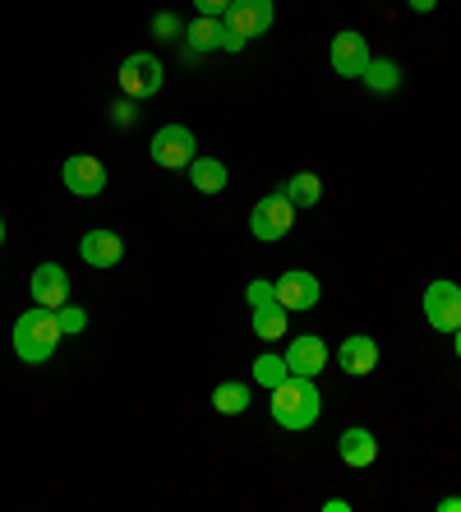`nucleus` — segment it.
I'll return each mask as SVG.
<instances>
[{
    "label": "nucleus",
    "mask_w": 461,
    "mask_h": 512,
    "mask_svg": "<svg viewBox=\"0 0 461 512\" xmlns=\"http://www.w3.org/2000/svg\"><path fill=\"white\" fill-rule=\"evenodd\" d=\"M14 356L24 360V365H47L51 356H56V346H60V319L56 310H47V305H33L28 314H19L14 319Z\"/></svg>",
    "instance_id": "nucleus-1"
},
{
    "label": "nucleus",
    "mask_w": 461,
    "mask_h": 512,
    "mask_svg": "<svg viewBox=\"0 0 461 512\" xmlns=\"http://www.w3.org/2000/svg\"><path fill=\"white\" fill-rule=\"evenodd\" d=\"M319 416H323V393L314 379L291 374L286 383L272 388V420L282 429H309V425H319Z\"/></svg>",
    "instance_id": "nucleus-2"
},
{
    "label": "nucleus",
    "mask_w": 461,
    "mask_h": 512,
    "mask_svg": "<svg viewBox=\"0 0 461 512\" xmlns=\"http://www.w3.org/2000/svg\"><path fill=\"white\" fill-rule=\"evenodd\" d=\"M291 227H296V203L286 199L282 190L268 194V199L254 203V213H249V236L263 240V245H277V240L291 236Z\"/></svg>",
    "instance_id": "nucleus-3"
},
{
    "label": "nucleus",
    "mask_w": 461,
    "mask_h": 512,
    "mask_svg": "<svg viewBox=\"0 0 461 512\" xmlns=\"http://www.w3.org/2000/svg\"><path fill=\"white\" fill-rule=\"evenodd\" d=\"M162 60L153 56V51H134V56L120 60V93L125 97H157L162 93Z\"/></svg>",
    "instance_id": "nucleus-4"
},
{
    "label": "nucleus",
    "mask_w": 461,
    "mask_h": 512,
    "mask_svg": "<svg viewBox=\"0 0 461 512\" xmlns=\"http://www.w3.org/2000/svg\"><path fill=\"white\" fill-rule=\"evenodd\" d=\"M194 148H199L194 130H185V125H162V130L153 134V148H148V153H153V162L162 171H185L194 157H199Z\"/></svg>",
    "instance_id": "nucleus-5"
},
{
    "label": "nucleus",
    "mask_w": 461,
    "mask_h": 512,
    "mask_svg": "<svg viewBox=\"0 0 461 512\" xmlns=\"http://www.w3.org/2000/svg\"><path fill=\"white\" fill-rule=\"evenodd\" d=\"M425 319L434 333H457L461 328V286L457 282L425 286Z\"/></svg>",
    "instance_id": "nucleus-6"
},
{
    "label": "nucleus",
    "mask_w": 461,
    "mask_h": 512,
    "mask_svg": "<svg viewBox=\"0 0 461 512\" xmlns=\"http://www.w3.org/2000/svg\"><path fill=\"white\" fill-rule=\"evenodd\" d=\"M272 291H277V305H282V310H314L323 296L319 277L305 273V268H286V273L272 282Z\"/></svg>",
    "instance_id": "nucleus-7"
},
{
    "label": "nucleus",
    "mask_w": 461,
    "mask_h": 512,
    "mask_svg": "<svg viewBox=\"0 0 461 512\" xmlns=\"http://www.w3.org/2000/svg\"><path fill=\"white\" fill-rule=\"evenodd\" d=\"M60 180H65V190L79 194V199H97V194L107 190V167H102L97 157L79 153V157H65Z\"/></svg>",
    "instance_id": "nucleus-8"
},
{
    "label": "nucleus",
    "mask_w": 461,
    "mask_h": 512,
    "mask_svg": "<svg viewBox=\"0 0 461 512\" xmlns=\"http://www.w3.org/2000/svg\"><path fill=\"white\" fill-rule=\"evenodd\" d=\"M286 370L305 374V379H319L328 370V342L319 333H300L286 342Z\"/></svg>",
    "instance_id": "nucleus-9"
},
{
    "label": "nucleus",
    "mask_w": 461,
    "mask_h": 512,
    "mask_svg": "<svg viewBox=\"0 0 461 512\" xmlns=\"http://www.w3.org/2000/svg\"><path fill=\"white\" fill-rule=\"evenodd\" d=\"M28 296H33V305H47V310H60V305L70 300V273H65L60 263H42V268H33Z\"/></svg>",
    "instance_id": "nucleus-10"
},
{
    "label": "nucleus",
    "mask_w": 461,
    "mask_h": 512,
    "mask_svg": "<svg viewBox=\"0 0 461 512\" xmlns=\"http://www.w3.org/2000/svg\"><path fill=\"white\" fill-rule=\"evenodd\" d=\"M328 60H332V70L342 74V79H360V74H365V65L374 56H369V47H365V37L360 33H351V28H346V33H337L332 37V51H328Z\"/></svg>",
    "instance_id": "nucleus-11"
},
{
    "label": "nucleus",
    "mask_w": 461,
    "mask_h": 512,
    "mask_svg": "<svg viewBox=\"0 0 461 512\" xmlns=\"http://www.w3.org/2000/svg\"><path fill=\"white\" fill-rule=\"evenodd\" d=\"M79 259L88 263V268H116V263L125 259V240H120L116 231H107V227L83 231V240H79Z\"/></svg>",
    "instance_id": "nucleus-12"
},
{
    "label": "nucleus",
    "mask_w": 461,
    "mask_h": 512,
    "mask_svg": "<svg viewBox=\"0 0 461 512\" xmlns=\"http://www.w3.org/2000/svg\"><path fill=\"white\" fill-rule=\"evenodd\" d=\"M337 365H342V374H351V379H365V374L379 370V342L365 333H351L337 346Z\"/></svg>",
    "instance_id": "nucleus-13"
},
{
    "label": "nucleus",
    "mask_w": 461,
    "mask_h": 512,
    "mask_svg": "<svg viewBox=\"0 0 461 512\" xmlns=\"http://www.w3.org/2000/svg\"><path fill=\"white\" fill-rule=\"evenodd\" d=\"M222 19L245 37H263L272 28V19H277V10H272V0H231V10Z\"/></svg>",
    "instance_id": "nucleus-14"
},
{
    "label": "nucleus",
    "mask_w": 461,
    "mask_h": 512,
    "mask_svg": "<svg viewBox=\"0 0 461 512\" xmlns=\"http://www.w3.org/2000/svg\"><path fill=\"white\" fill-rule=\"evenodd\" d=\"M337 453H342V462L351 466V471H365V466L379 462V439H374L365 425H351V429H342Z\"/></svg>",
    "instance_id": "nucleus-15"
},
{
    "label": "nucleus",
    "mask_w": 461,
    "mask_h": 512,
    "mask_svg": "<svg viewBox=\"0 0 461 512\" xmlns=\"http://www.w3.org/2000/svg\"><path fill=\"white\" fill-rule=\"evenodd\" d=\"M222 33H226V19H208L199 14L190 28H185V60H199L208 51H222Z\"/></svg>",
    "instance_id": "nucleus-16"
},
{
    "label": "nucleus",
    "mask_w": 461,
    "mask_h": 512,
    "mask_svg": "<svg viewBox=\"0 0 461 512\" xmlns=\"http://www.w3.org/2000/svg\"><path fill=\"white\" fill-rule=\"evenodd\" d=\"M185 171H190V185L199 194H222L226 190V162H217V157H194Z\"/></svg>",
    "instance_id": "nucleus-17"
},
{
    "label": "nucleus",
    "mask_w": 461,
    "mask_h": 512,
    "mask_svg": "<svg viewBox=\"0 0 461 512\" xmlns=\"http://www.w3.org/2000/svg\"><path fill=\"white\" fill-rule=\"evenodd\" d=\"M213 411L217 416H245L249 411V383H236L226 379L213 388Z\"/></svg>",
    "instance_id": "nucleus-18"
},
{
    "label": "nucleus",
    "mask_w": 461,
    "mask_h": 512,
    "mask_svg": "<svg viewBox=\"0 0 461 512\" xmlns=\"http://www.w3.org/2000/svg\"><path fill=\"white\" fill-rule=\"evenodd\" d=\"M360 79L369 84V93H397L402 88V65L397 60H369Z\"/></svg>",
    "instance_id": "nucleus-19"
},
{
    "label": "nucleus",
    "mask_w": 461,
    "mask_h": 512,
    "mask_svg": "<svg viewBox=\"0 0 461 512\" xmlns=\"http://www.w3.org/2000/svg\"><path fill=\"white\" fill-rule=\"evenodd\" d=\"M286 314L277 300H268V305H254V337H263V342H277V337H286Z\"/></svg>",
    "instance_id": "nucleus-20"
},
{
    "label": "nucleus",
    "mask_w": 461,
    "mask_h": 512,
    "mask_svg": "<svg viewBox=\"0 0 461 512\" xmlns=\"http://www.w3.org/2000/svg\"><path fill=\"white\" fill-rule=\"evenodd\" d=\"M282 194L296 203V208H314V203L323 199V180L314 176V171H300V176H291L282 185Z\"/></svg>",
    "instance_id": "nucleus-21"
},
{
    "label": "nucleus",
    "mask_w": 461,
    "mask_h": 512,
    "mask_svg": "<svg viewBox=\"0 0 461 512\" xmlns=\"http://www.w3.org/2000/svg\"><path fill=\"white\" fill-rule=\"evenodd\" d=\"M249 370H254V383H259V388H268V393L277 388V383L291 379V370H286V356H272V351H263V356L254 360Z\"/></svg>",
    "instance_id": "nucleus-22"
},
{
    "label": "nucleus",
    "mask_w": 461,
    "mask_h": 512,
    "mask_svg": "<svg viewBox=\"0 0 461 512\" xmlns=\"http://www.w3.org/2000/svg\"><path fill=\"white\" fill-rule=\"evenodd\" d=\"M56 319H60V333L65 337H79L83 328H88V310H79V305H70V300L56 310Z\"/></svg>",
    "instance_id": "nucleus-23"
},
{
    "label": "nucleus",
    "mask_w": 461,
    "mask_h": 512,
    "mask_svg": "<svg viewBox=\"0 0 461 512\" xmlns=\"http://www.w3.org/2000/svg\"><path fill=\"white\" fill-rule=\"evenodd\" d=\"M245 300H249V310H254V305H268V300H277V291H272V282H249L245 286Z\"/></svg>",
    "instance_id": "nucleus-24"
},
{
    "label": "nucleus",
    "mask_w": 461,
    "mask_h": 512,
    "mask_svg": "<svg viewBox=\"0 0 461 512\" xmlns=\"http://www.w3.org/2000/svg\"><path fill=\"white\" fill-rule=\"evenodd\" d=\"M153 33H157V37H176V33H185V28H180V19H176L171 10H162V14L153 19Z\"/></svg>",
    "instance_id": "nucleus-25"
},
{
    "label": "nucleus",
    "mask_w": 461,
    "mask_h": 512,
    "mask_svg": "<svg viewBox=\"0 0 461 512\" xmlns=\"http://www.w3.org/2000/svg\"><path fill=\"white\" fill-rule=\"evenodd\" d=\"M111 120H116V125H134V120H139V107H134V97L116 102V107H111Z\"/></svg>",
    "instance_id": "nucleus-26"
},
{
    "label": "nucleus",
    "mask_w": 461,
    "mask_h": 512,
    "mask_svg": "<svg viewBox=\"0 0 461 512\" xmlns=\"http://www.w3.org/2000/svg\"><path fill=\"white\" fill-rule=\"evenodd\" d=\"M194 10L208 14V19H222V14L231 10V0H194Z\"/></svg>",
    "instance_id": "nucleus-27"
},
{
    "label": "nucleus",
    "mask_w": 461,
    "mask_h": 512,
    "mask_svg": "<svg viewBox=\"0 0 461 512\" xmlns=\"http://www.w3.org/2000/svg\"><path fill=\"white\" fill-rule=\"evenodd\" d=\"M245 42H249L245 33H236V28L226 24V33H222V51H245Z\"/></svg>",
    "instance_id": "nucleus-28"
},
{
    "label": "nucleus",
    "mask_w": 461,
    "mask_h": 512,
    "mask_svg": "<svg viewBox=\"0 0 461 512\" xmlns=\"http://www.w3.org/2000/svg\"><path fill=\"white\" fill-rule=\"evenodd\" d=\"M406 5H411L415 14H429V10H434V5H438V0H406Z\"/></svg>",
    "instance_id": "nucleus-29"
},
{
    "label": "nucleus",
    "mask_w": 461,
    "mask_h": 512,
    "mask_svg": "<svg viewBox=\"0 0 461 512\" xmlns=\"http://www.w3.org/2000/svg\"><path fill=\"white\" fill-rule=\"evenodd\" d=\"M438 512H461V499H438Z\"/></svg>",
    "instance_id": "nucleus-30"
},
{
    "label": "nucleus",
    "mask_w": 461,
    "mask_h": 512,
    "mask_svg": "<svg viewBox=\"0 0 461 512\" xmlns=\"http://www.w3.org/2000/svg\"><path fill=\"white\" fill-rule=\"evenodd\" d=\"M452 346H457V360H461V328H457V333H452Z\"/></svg>",
    "instance_id": "nucleus-31"
},
{
    "label": "nucleus",
    "mask_w": 461,
    "mask_h": 512,
    "mask_svg": "<svg viewBox=\"0 0 461 512\" xmlns=\"http://www.w3.org/2000/svg\"><path fill=\"white\" fill-rule=\"evenodd\" d=\"M0 245H5V217H0Z\"/></svg>",
    "instance_id": "nucleus-32"
}]
</instances>
